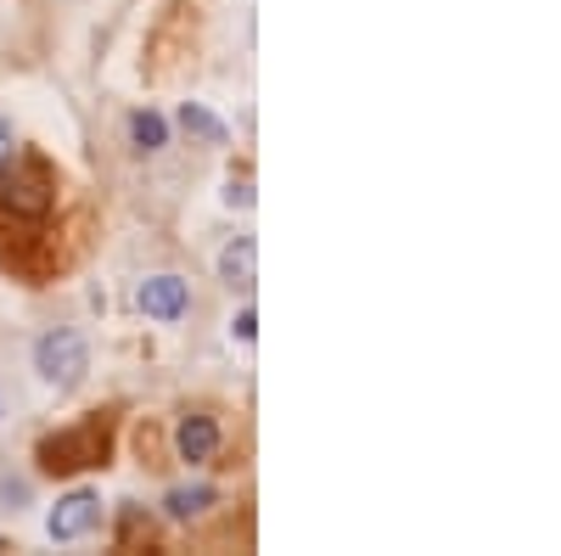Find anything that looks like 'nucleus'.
Listing matches in <instances>:
<instances>
[{
    "label": "nucleus",
    "instance_id": "nucleus-3",
    "mask_svg": "<svg viewBox=\"0 0 561 556\" xmlns=\"http://www.w3.org/2000/svg\"><path fill=\"white\" fill-rule=\"evenodd\" d=\"M34 365H39V377L51 383V388H73L84 371H90V349H84V338L79 332H45L39 343H34Z\"/></svg>",
    "mask_w": 561,
    "mask_h": 556
},
{
    "label": "nucleus",
    "instance_id": "nucleus-4",
    "mask_svg": "<svg viewBox=\"0 0 561 556\" xmlns=\"http://www.w3.org/2000/svg\"><path fill=\"white\" fill-rule=\"evenodd\" d=\"M96 518H102V500L90 489H73L68 500H57V512L45 518V534L51 540H79V534L96 529Z\"/></svg>",
    "mask_w": 561,
    "mask_h": 556
},
{
    "label": "nucleus",
    "instance_id": "nucleus-13",
    "mask_svg": "<svg viewBox=\"0 0 561 556\" xmlns=\"http://www.w3.org/2000/svg\"><path fill=\"white\" fill-rule=\"evenodd\" d=\"M12 147H18V135H12V124H7V118H0V163L12 158Z\"/></svg>",
    "mask_w": 561,
    "mask_h": 556
},
{
    "label": "nucleus",
    "instance_id": "nucleus-1",
    "mask_svg": "<svg viewBox=\"0 0 561 556\" xmlns=\"http://www.w3.org/2000/svg\"><path fill=\"white\" fill-rule=\"evenodd\" d=\"M51 203H57L51 163L12 147V158L0 163V208H7L12 219H45V214H51Z\"/></svg>",
    "mask_w": 561,
    "mask_h": 556
},
{
    "label": "nucleus",
    "instance_id": "nucleus-10",
    "mask_svg": "<svg viewBox=\"0 0 561 556\" xmlns=\"http://www.w3.org/2000/svg\"><path fill=\"white\" fill-rule=\"evenodd\" d=\"M129 141H135L140 152H158V147L169 141V124H163L158 113H135V118H129Z\"/></svg>",
    "mask_w": 561,
    "mask_h": 556
},
{
    "label": "nucleus",
    "instance_id": "nucleus-12",
    "mask_svg": "<svg viewBox=\"0 0 561 556\" xmlns=\"http://www.w3.org/2000/svg\"><path fill=\"white\" fill-rule=\"evenodd\" d=\"M253 332H259V315H253V309H242V315H237V338H242V343H253Z\"/></svg>",
    "mask_w": 561,
    "mask_h": 556
},
{
    "label": "nucleus",
    "instance_id": "nucleus-6",
    "mask_svg": "<svg viewBox=\"0 0 561 556\" xmlns=\"http://www.w3.org/2000/svg\"><path fill=\"white\" fill-rule=\"evenodd\" d=\"M174 444H180V461H214V450H219V422H214V416H185L180 433H174Z\"/></svg>",
    "mask_w": 561,
    "mask_h": 556
},
{
    "label": "nucleus",
    "instance_id": "nucleus-11",
    "mask_svg": "<svg viewBox=\"0 0 561 556\" xmlns=\"http://www.w3.org/2000/svg\"><path fill=\"white\" fill-rule=\"evenodd\" d=\"M225 203H230V208H253V185H248V180H230V185H225Z\"/></svg>",
    "mask_w": 561,
    "mask_h": 556
},
{
    "label": "nucleus",
    "instance_id": "nucleus-9",
    "mask_svg": "<svg viewBox=\"0 0 561 556\" xmlns=\"http://www.w3.org/2000/svg\"><path fill=\"white\" fill-rule=\"evenodd\" d=\"M180 124L192 129L197 141H208V147H225V141H230V129H225V124H219V118H214L203 102H185V107H180Z\"/></svg>",
    "mask_w": 561,
    "mask_h": 556
},
{
    "label": "nucleus",
    "instance_id": "nucleus-8",
    "mask_svg": "<svg viewBox=\"0 0 561 556\" xmlns=\"http://www.w3.org/2000/svg\"><path fill=\"white\" fill-rule=\"evenodd\" d=\"M163 506H169V518H174V523H192V518L208 512V506H219V495H214L208 484H197V489H174Z\"/></svg>",
    "mask_w": 561,
    "mask_h": 556
},
{
    "label": "nucleus",
    "instance_id": "nucleus-5",
    "mask_svg": "<svg viewBox=\"0 0 561 556\" xmlns=\"http://www.w3.org/2000/svg\"><path fill=\"white\" fill-rule=\"evenodd\" d=\"M140 309L152 320H180L192 309V287H185L180 275H152V282H140Z\"/></svg>",
    "mask_w": 561,
    "mask_h": 556
},
{
    "label": "nucleus",
    "instance_id": "nucleus-2",
    "mask_svg": "<svg viewBox=\"0 0 561 556\" xmlns=\"http://www.w3.org/2000/svg\"><path fill=\"white\" fill-rule=\"evenodd\" d=\"M107 444H113V422L96 410V416H84L79 428L57 433V439H45L39 444V467L45 473H84V467H102L107 461Z\"/></svg>",
    "mask_w": 561,
    "mask_h": 556
},
{
    "label": "nucleus",
    "instance_id": "nucleus-7",
    "mask_svg": "<svg viewBox=\"0 0 561 556\" xmlns=\"http://www.w3.org/2000/svg\"><path fill=\"white\" fill-rule=\"evenodd\" d=\"M253 259H259L253 237H237V242L219 253V282L225 287H253Z\"/></svg>",
    "mask_w": 561,
    "mask_h": 556
}]
</instances>
